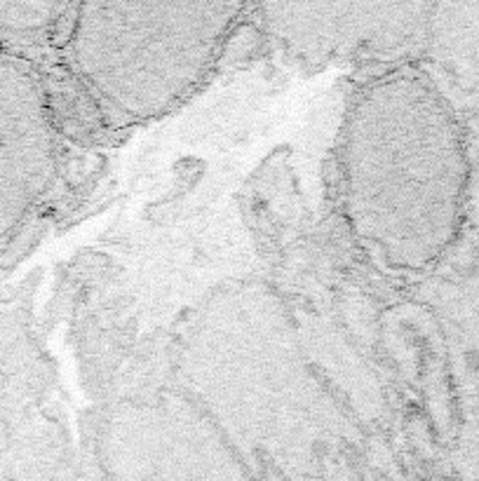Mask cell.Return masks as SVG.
I'll use <instances>...</instances> for the list:
<instances>
[{"instance_id": "1", "label": "cell", "mask_w": 479, "mask_h": 481, "mask_svg": "<svg viewBox=\"0 0 479 481\" xmlns=\"http://www.w3.org/2000/svg\"><path fill=\"white\" fill-rule=\"evenodd\" d=\"M336 169L350 230L376 263L421 273L451 249L468 200V144L421 69L397 64L353 96Z\"/></svg>"}, {"instance_id": "2", "label": "cell", "mask_w": 479, "mask_h": 481, "mask_svg": "<svg viewBox=\"0 0 479 481\" xmlns=\"http://www.w3.org/2000/svg\"><path fill=\"white\" fill-rule=\"evenodd\" d=\"M242 10L239 3H80L61 52L110 122L137 125L200 87Z\"/></svg>"}, {"instance_id": "5", "label": "cell", "mask_w": 479, "mask_h": 481, "mask_svg": "<svg viewBox=\"0 0 479 481\" xmlns=\"http://www.w3.org/2000/svg\"><path fill=\"white\" fill-rule=\"evenodd\" d=\"M76 5L71 3H0V49L33 61L45 47L64 45Z\"/></svg>"}, {"instance_id": "3", "label": "cell", "mask_w": 479, "mask_h": 481, "mask_svg": "<svg viewBox=\"0 0 479 481\" xmlns=\"http://www.w3.org/2000/svg\"><path fill=\"white\" fill-rule=\"evenodd\" d=\"M61 141L38 64L0 49V244L50 193Z\"/></svg>"}, {"instance_id": "4", "label": "cell", "mask_w": 479, "mask_h": 481, "mask_svg": "<svg viewBox=\"0 0 479 481\" xmlns=\"http://www.w3.org/2000/svg\"><path fill=\"white\" fill-rule=\"evenodd\" d=\"M426 3H266L263 22L289 54L305 61H392L423 38Z\"/></svg>"}]
</instances>
